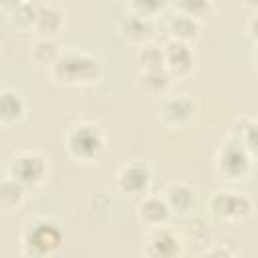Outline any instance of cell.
I'll use <instances>...</instances> for the list:
<instances>
[{
  "instance_id": "1",
  "label": "cell",
  "mask_w": 258,
  "mask_h": 258,
  "mask_svg": "<svg viewBox=\"0 0 258 258\" xmlns=\"http://www.w3.org/2000/svg\"><path fill=\"white\" fill-rule=\"evenodd\" d=\"M52 79L71 89H87L101 83L103 67L101 60L85 50H67L50 67Z\"/></svg>"
},
{
  "instance_id": "2",
  "label": "cell",
  "mask_w": 258,
  "mask_h": 258,
  "mask_svg": "<svg viewBox=\"0 0 258 258\" xmlns=\"http://www.w3.org/2000/svg\"><path fill=\"white\" fill-rule=\"evenodd\" d=\"M64 244V232L52 218H32L24 224L20 234V250L30 258H46L60 252Z\"/></svg>"
},
{
  "instance_id": "3",
  "label": "cell",
  "mask_w": 258,
  "mask_h": 258,
  "mask_svg": "<svg viewBox=\"0 0 258 258\" xmlns=\"http://www.w3.org/2000/svg\"><path fill=\"white\" fill-rule=\"evenodd\" d=\"M64 147L69 151L71 157H75L77 161H97L105 147H107V139L103 129L93 123V121H79L73 123L67 133H64Z\"/></svg>"
},
{
  "instance_id": "4",
  "label": "cell",
  "mask_w": 258,
  "mask_h": 258,
  "mask_svg": "<svg viewBox=\"0 0 258 258\" xmlns=\"http://www.w3.org/2000/svg\"><path fill=\"white\" fill-rule=\"evenodd\" d=\"M252 155L238 137L226 139L216 153V169L226 179H244L252 169Z\"/></svg>"
},
{
  "instance_id": "5",
  "label": "cell",
  "mask_w": 258,
  "mask_h": 258,
  "mask_svg": "<svg viewBox=\"0 0 258 258\" xmlns=\"http://www.w3.org/2000/svg\"><path fill=\"white\" fill-rule=\"evenodd\" d=\"M8 175L20 181L26 189H36L44 183L48 175V163L42 155L34 151H18L10 157Z\"/></svg>"
},
{
  "instance_id": "6",
  "label": "cell",
  "mask_w": 258,
  "mask_h": 258,
  "mask_svg": "<svg viewBox=\"0 0 258 258\" xmlns=\"http://www.w3.org/2000/svg\"><path fill=\"white\" fill-rule=\"evenodd\" d=\"M254 210L252 200L240 191H216L210 200V214L218 222H242Z\"/></svg>"
},
{
  "instance_id": "7",
  "label": "cell",
  "mask_w": 258,
  "mask_h": 258,
  "mask_svg": "<svg viewBox=\"0 0 258 258\" xmlns=\"http://www.w3.org/2000/svg\"><path fill=\"white\" fill-rule=\"evenodd\" d=\"M149 185H151V169L145 161H137V159L129 161L117 173V187L123 194L129 196L147 194Z\"/></svg>"
},
{
  "instance_id": "8",
  "label": "cell",
  "mask_w": 258,
  "mask_h": 258,
  "mask_svg": "<svg viewBox=\"0 0 258 258\" xmlns=\"http://www.w3.org/2000/svg\"><path fill=\"white\" fill-rule=\"evenodd\" d=\"M143 252L145 256H151V258H173L183 252V246L179 236L171 228L157 226V228H151Z\"/></svg>"
},
{
  "instance_id": "9",
  "label": "cell",
  "mask_w": 258,
  "mask_h": 258,
  "mask_svg": "<svg viewBox=\"0 0 258 258\" xmlns=\"http://www.w3.org/2000/svg\"><path fill=\"white\" fill-rule=\"evenodd\" d=\"M163 50H165V69L171 77L183 79V77H189L194 73L196 54H194V48L187 42L169 40L163 46Z\"/></svg>"
},
{
  "instance_id": "10",
  "label": "cell",
  "mask_w": 258,
  "mask_h": 258,
  "mask_svg": "<svg viewBox=\"0 0 258 258\" xmlns=\"http://www.w3.org/2000/svg\"><path fill=\"white\" fill-rule=\"evenodd\" d=\"M117 28H119V34L123 36L125 42L129 44H137V46H143L147 42H151L153 38V22L151 18H145L137 12H125L119 22H117Z\"/></svg>"
},
{
  "instance_id": "11",
  "label": "cell",
  "mask_w": 258,
  "mask_h": 258,
  "mask_svg": "<svg viewBox=\"0 0 258 258\" xmlns=\"http://www.w3.org/2000/svg\"><path fill=\"white\" fill-rule=\"evenodd\" d=\"M196 105L187 95H171L161 101L159 119L167 127H181L194 119Z\"/></svg>"
},
{
  "instance_id": "12",
  "label": "cell",
  "mask_w": 258,
  "mask_h": 258,
  "mask_svg": "<svg viewBox=\"0 0 258 258\" xmlns=\"http://www.w3.org/2000/svg\"><path fill=\"white\" fill-rule=\"evenodd\" d=\"M171 208L165 202L163 194L161 196H145L139 204H137V216L139 220L149 226V228H157V226H165L171 218Z\"/></svg>"
},
{
  "instance_id": "13",
  "label": "cell",
  "mask_w": 258,
  "mask_h": 258,
  "mask_svg": "<svg viewBox=\"0 0 258 258\" xmlns=\"http://www.w3.org/2000/svg\"><path fill=\"white\" fill-rule=\"evenodd\" d=\"M26 115V101L20 93L14 89H2L0 91V123L4 127L16 125Z\"/></svg>"
},
{
  "instance_id": "14",
  "label": "cell",
  "mask_w": 258,
  "mask_h": 258,
  "mask_svg": "<svg viewBox=\"0 0 258 258\" xmlns=\"http://www.w3.org/2000/svg\"><path fill=\"white\" fill-rule=\"evenodd\" d=\"M165 202L169 204L173 214H187L196 206V191L185 181H173L163 191Z\"/></svg>"
},
{
  "instance_id": "15",
  "label": "cell",
  "mask_w": 258,
  "mask_h": 258,
  "mask_svg": "<svg viewBox=\"0 0 258 258\" xmlns=\"http://www.w3.org/2000/svg\"><path fill=\"white\" fill-rule=\"evenodd\" d=\"M171 75L167 69L161 71H141L137 77V89L149 97H163L171 85Z\"/></svg>"
},
{
  "instance_id": "16",
  "label": "cell",
  "mask_w": 258,
  "mask_h": 258,
  "mask_svg": "<svg viewBox=\"0 0 258 258\" xmlns=\"http://www.w3.org/2000/svg\"><path fill=\"white\" fill-rule=\"evenodd\" d=\"M62 26H64L62 10H58L56 6H50V4H40L38 16L34 22V30L40 36H54L62 30Z\"/></svg>"
},
{
  "instance_id": "17",
  "label": "cell",
  "mask_w": 258,
  "mask_h": 258,
  "mask_svg": "<svg viewBox=\"0 0 258 258\" xmlns=\"http://www.w3.org/2000/svg\"><path fill=\"white\" fill-rule=\"evenodd\" d=\"M167 32L171 40H181L189 44L200 36V20L185 16V14H175L167 22Z\"/></svg>"
},
{
  "instance_id": "18",
  "label": "cell",
  "mask_w": 258,
  "mask_h": 258,
  "mask_svg": "<svg viewBox=\"0 0 258 258\" xmlns=\"http://www.w3.org/2000/svg\"><path fill=\"white\" fill-rule=\"evenodd\" d=\"M62 50H60V44L52 38V36H40L32 48H30V56L36 64L40 67H52L58 58H60Z\"/></svg>"
},
{
  "instance_id": "19",
  "label": "cell",
  "mask_w": 258,
  "mask_h": 258,
  "mask_svg": "<svg viewBox=\"0 0 258 258\" xmlns=\"http://www.w3.org/2000/svg\"><path fill=\"white\" fill-rule=\"evenodd\" d=\"M26 187L20 183V181H16L12 175H4V179H2V183H0V208L4 210V212H10V210H16L22 202H24V198H26Z\"/></svg>"
},
{
  "instance_id": "20",
  "label": "cell",
  "mask_w": 258,
  "mask_h": 258,
  "mask_svg": "<svg viewBox=\"0 0 258 258\" xmlns=\"http://www.w3.org/2000/svg\"><path fill=\"white\" fill-rule=\"evenodd\" d=\"M137 62H139L141 71H161V69H165V50L161 46L147 42V44L139 46Z\"/></svg>"
},
{
  "instance_id": "21",
  "label": "cell",
  "mask_w": 258,
  "mask_h": 258,
  "mask_svg": "<svg viewBox=\"0 0 258 258\" xmlns=\"http://www.w3.org/2000/svg\"><path fill=\"white\" fill-rule=\"evenodd\" d=\"M38 8L40 4L32 2V0H26L22 4H18L16 8L10 10V20L20 26V28H28V26H34L36 22V16H38Z\"/></svg>"
},
{
  "instance_id": "22",
  "label": "cell",
  "mask_w": 258,
  "mask_h": 258,
  "mask_svg": "<svg viewBox=\"0 0 258 258\" xmlns=\"http://www.w3.org/2000/svg\"><path fill=\"white\" fill-rule=\"evenodd\" d=\"M171 4L177 14H185L196 20L204 18L212 8V0H171Z\"/></svg>"
},
{
  "instance_id": "23",
  "label": "cell",
  "mask_w": 258,
  "mask_h": 258,
  "mask_svg": "<svg viewBox=\"0 0 258 258\" xmlns=\"http://www.w3.org/2000/svg\"><path fill=\"white\" fill-rule=\"evenodd\" d=\"M165 6H167V0H129V10L145 18L157 16Z\"/></svg>"
},
{
  "instance_id": "24",
  "label": "cell",
  "mask_w": 258,
  "mask_h": 258,
  "mask_svg": "<svg viewBox=\"0 0 258 258\" xmlns=\"http://www.w3.org/2000/svg\"><path fill=\"white\" fill-rule=\"evenodd\" d=\"M238 139H242V143L246 145L250 155L254 159H258V119H250L246 129H244V133Z\"/></svg>"
},
{
  "instance_id": "25",
  "label": "cell",
  "mask_w": 258,
  "mask_h": 258,
  "mask_svg": "<svg viewBox=\"0 0 258 258\" xmlns=\"http://www.w3.org/2000/svg\"><path fill=\"white\" fill-rule=\"evenodd\" d=\"M246 30H248V36L258 44V14H256V16H252V18L248 20Z\"/></svg>"
},
{
  "instance_id": "26",
  "label": "cell",
  "mask_w": 258,
  "mask_h": 258,
  "mask_svg": "<svg viewBox=\"0 0 258 258\" xmlns=\"http://www.w3.org/2000/svg\"><path fill=\"white\" fill-rule=\"evenodd\" d=\"M208 254H222V256H232V254H236V250H228L226 246H214V248H208Z\"/></svg>"
},
{
  "instance_id": "27",
  "label": "cell",
  "mask_w": 258,
  "mask_h": 258,
  "mask_svg": "<svg viewBox=\"0 0 258 258\" xmlns=\"http://www.w3.org/2000/svg\"><path fill=\"white\" fill-rule=\"evenodd\" d=\"M22 2H26V0H0V4H2V8L4 10H12V8H16L18 4H22Z\"/></svg>"
},
{
  "instance_id": "28",
  "label": "cell",
  "mask_w": 258,
  "mask_h": 258,
  "mask_svg": "<svg viewBox=\"0 0 258 258\" xmlns=\"http://www.w3.org/2000/svg\"><path fill=\"white\" fill-rule=\"evenodd\" d=\"M244 4L250 8H258V0H244Z\"/></svg>"
},
{
  "instance_id": "29",
  "label": "cell",
  "mask_w": 258,
  "mask_h": 258,
  "mask_svg": "<svg viewBox=\"0 0 258 258\" xmlns=\"http://www.w3.org/2000/svg\"><path fill=\"white\" fill-rule=\"evenodd\" d=\"M254 67H256V73H258V44H256V50H254Z\"/></svg>"
}]
</instances>
